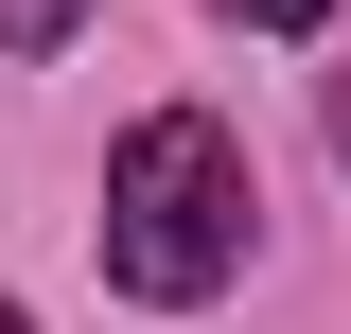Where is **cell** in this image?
Masks as SVG:
<instances>
[{"mask_svg": "<svg viewBox=\"0 0 351 334\" xmlns=\"http://www.w3.org/2000/svg\"><path fill=\"white\" fill-rule=\"evenodd\" d=\"M246 141L211 124V106H158V124H123V159H106V282L158 299V317H193V299L246 282Z\"/></svg>", "mask_w": 351, "mask_h": 334, "instance_id": "6da1fadb", "label": "cell"}, {"mask_svg": "<svg viewBox=\"0 0 351 334\" xmlns=\"http://www.w3.org/2000/svg\"><path fill=\"white\" fill-rule=\"evenodd\" d=\"M71 18L88 0H0V53H71Z\"/></svg>", "mask_w": 351, "mask_h": 334, "instance_id": "7a4b0ae2", "label": "cell"}, {"mask_svg": "<svg viewBox=\"0 0 351 334\" xmlns=\"http://www.w3.org/2000/svg\"><path fill=\"white\" fill-rule=\"evenodd\" d=\"M228 18H246V36H316L334 0H228Z\"/></svg>", "mask_w": 351, "mask_h": 334, "instance_id": "3957f363", "label": "cell"}, {"mask_svg": "<svg viewBox=\"0 0 351 334\" xmlns=\"http://www.w3.org/2000/svg\"><path fill=\"white\" fill-rule=\"evenodd\" d=\"M334 159H351V71H334Z\"/></svg>", "mask_w": 351, "mask_h": 334, "instance_id": "277c9868", "label": "cell"}, {"mask_svg": "<svg viewBox=\"0 0 351 334\" xmlns=\"http://www.w3.org/2000/svg\"><path fill=\"white\" fill-rule=\"evenodd\" d=\"M0 334H36V317H18V299H0Z\"/></svg>", "mask_w": 351, "mask_h": 334, "instance_id": "5b68a950", "label": "cell"}]
</instances>
